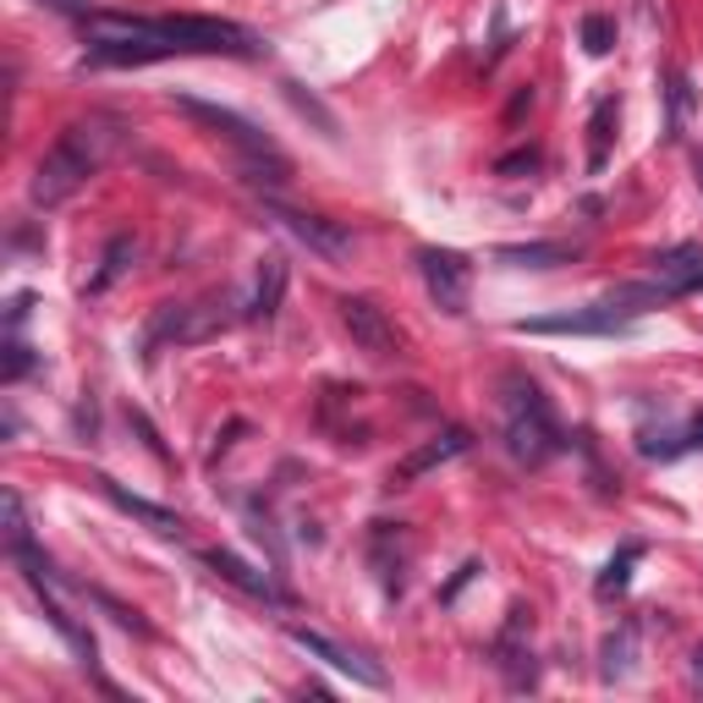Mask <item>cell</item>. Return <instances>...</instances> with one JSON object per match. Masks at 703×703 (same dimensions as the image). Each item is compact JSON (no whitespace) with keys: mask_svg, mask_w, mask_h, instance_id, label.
Segmentation results:
<instances>
[{"mask_svg":"<svg viewBox=\"0 0 703 703\" xmlns=\"http://www.w3.org/2000/svg\"><path fill=\"white\" fill-rule=\"evenodd\" d=\"M0 352H6V358H0V385H17V380L39 363V358H33V347H22L17 335H6V347H0Z\"/></svg>","mask_w":703,"mask_h":703,"instance_id":"484cf974","label":"cell"},{"mask_svg":"<svg viewBox=\"0 0 703 703\" xmlns=\"http://www.w3.org/2000/svg\"><path fill=\"white\" fill-rule=\"evenodd\" d=\"M28 313H33V291H17V297H11V302H6V324H11V330H17V324H22V319H28Z\"/></svg>","mask_w":703,"mask_h":703,"instance_id":"f1b7e54d","label":"cell"},{"mask_svg":"<svg viewBox=\"0 0 703 703\" xmlns=\"http://www.w3.org/2000/svg\"><path fill=\"white\" fill-rule=\"evenodd\" d=\"M500 440H506L511 462H523V467H545L550 456L566 451V434L550 413V396L528 374L500 380Z\"/></svg>","mask_w":703,"mask_h":703,"instance_id":"3957f363","label":"cell"},{"mask_svg":"<svg viewBox=\"0 0 703 703\" xmlns=\"http://www.w3.org/2000/svg\"><path fill=\"white\" fill-rule=\"evenodd\" d=\"M44 6H55V11H89V0H44Z\"/></svg>","mask_w":703,"mask_h":703,"instance_id":"1f68e13d","label":"cell"},{"mask_svg":"<svg viewBox=\"0 0 703 703\" xmlns=\"http://www.w3.org/2000/svg\"><path fill=\"white\" fill-rule=\"evenodd\" d=\"M94 489H100L116 511H127L133 523H143L148 534H165V539H182V534H187V523H182L170 506H154V500H143V495H133V489H122L111 473H94Z\"/></svg>","mask_w":703,"mask_h":703,"instance_id":"4fadbf2b","label":"cell"},{"mask_svg":"<svg viewBox=\"0 0 703 703\" xmlns=\"http://www.w3.org/2000/svg\"><path fill=\"white\" fill-rule=\"evenodd\" d=\"M699 187H703V159H699Z\"/></svg>","mask_w":703,"mask_h":703,"instance_id":"836d02e7","label":"cell"},{"mask_svg":"<svg viewBox=\"0 0 703 703\" xmlns=\"http://www.w3.org/2000/svg\"><path fill=\"white\" fill-rule=\"evenodd\" d=\"M116 122L111 116H89V122H72L61 138L44 148V159H39V170H33V182H28V198H33V209H61L105 159H111V148H116Z\"/></svg>","mask_w":703,"mask_h":703,"instance_id":"7a4b0ae2","label":"cell"},{"mask_svg":"<svg viewBox=\"0 0 703 703\" xmlns=\"http://www.w3.org/2000/svg\"><path fill=\"white\" fill-rule=\"evenodd\" d=\"M237 170H242L248 187H265V193H281L286 182H291V159L286 154H242Z\"/></svg>","mask_w":703,"mask_h":703,"instance_id":"ffe728a7","label":"cell"},{"mask_svg":"<svg viewBox=\"0 0 703 703\" xmlns=\"http://www.w3.org/2000/svg\"><path fill=\"white\" fill-rule=\"evenodd\" d=\"M616 100H599L593 105V116H588V170H604V159H610V138H616Z\"/></svg>","mask_w":703,"mask_h":703,"instance_id":"7402d4cb","label":"cell"},{"mask_svg":"<svg viewBox=\"0 0 703 703\" xmlns=\"http://www.w3.org/2000/svg\"><path fill=\"white\" fill-rule=\"evenodd\" d=\"M688 451H703V413L688 423Z\"/></svg>","mask_w":703,"mask_h":703,"instance_id":"4dcf8cb0","label":"cell"},{"mask_svg":"<svg viewBox=\"0 0 703 703\" xmlns=\"http://www.w3.org/2000/svg\"><path fill=\"white\" fill-rule=\"evenodd\" d=\"M286 297V259L281 254H265L259 259V281H254V297H248V319H276Z\"/></svg>","mask_w":703,"mask_h":703,"instance_id":"ac0fdd59","label":"cell"},{"mask_svg":"<svg viewBox=\"0 0 703 703\" xmlns=\"http://www.w3.org/2000/svg\"><path fill=\"white\" fill-rule=\"evenodd\" d=\"M170 105H176L182 116H193L198 127L220 133V138L231 143L237 154H281V148L265 138V133H259L248 116H237V111H226V105H209V100H193V94H170Z\"/></svg>","mask_w":703,"mask_h":703,"instance_id":"9c48e42d","label":"cell"},{"mask_svg":"<svg viewBox=\"0 0 703 703\" xmlns=\"http://www.w3.org/2000/svg\"><path fill=\"white\" fill-rule=\"evenodd\" d=\"M638 621H621L616 632H604L599 643V682H627L638 671Z\"/></svg>","mask_w":703,"mask_h":703,"instance_id":"e0dca14e","label":"cell"},{"mask_svg":"<svg viewBox=\"0 0 703 703\" xmlns=\"http://www.w3.org/2000/svg\"><path fill=\"white\" fill-rule=\"evenodd\" d=\"M286 638L302 649V654H313V660H324L330 671H341V676H352L358 688H385V671L374 665V660H363V654H352V649H341V643H330L324 632H313V627H286Z\"/></svg>","mask_w":703,"mask_h":703,"instance_id":"8fae6325","label":"cell"},{"mask_svg":"<svg viewBox=\"0 0 703 703\" xmlns=\"http://www.w3.org/2000/svg\"><path fill=\"white\" fill-rule=\"evenodd\" d=\"M418 276L440 313H451V319L467 313V302H473V259L467 254H456V248H418Z\"/></svg>","mask_w":703,"mask_h":703,"instance_id":"8992f818","label":"cell"},{"mask_svg":"<svg viewBox=\"0 0 703 703\" xmlns=\"http://www.w3.org/2000/svg\"><path fill=\"white\" fill-rule=\"evenodd\" d=\"M198 561L209 566L220 582H231V588H242L248 599H259V604H291V593H286L281 582L270 577V571H259V566H248L237 550H204Z\"/></svg>","mask_w":703,"mask_h":703,"instance_id":"7c38bea8","label":"cell"},{"mask_svg":"<svg viewBox=\"0 0 703 703\" xmlns=\"http://www.w3.org/2000/svg\"><path fill=\"white\" fill-rule=\"evenodd\" d=\"M495 259L511 270H561V265L582 259V248L577 242H506V248H495Z\"/></svg>","mask_w":703,"mask_h":703,"instance_id":"2e32d148","label":"cell"},{"mask_svg":"<svg viewBox=\"0 0 703 703\" xmlns=\"http://www.w3.org/2000/svg\"><path fill=\"white\" fill-rule=\"evenodd\" d=\"M643 561V545H621L610 561H604V571L593 577V593L599 599H621L627 588H632V566Z\"/></svg>","mask_w":703,"mask_h":703,"instance_id":"44dd1931","label":"cell"},{"mask_svg":"<svg viewBox=\"0 0 703 703\" xmlns=\"http://www.w3.org/2000/svg\"><path fill=\"white\" fill-rule=\"evenodd\" d=\"M462 451H473V434H467V428H440L428 445L407 451V456L391 467V489H407L413 478L434 473V467H445V462H451V456H462Z\"/></svg>","mask_w":703,"mask_h":703,"instance_id":"5bb4252c","label":"cell"},{"mask_svg":"<svg viewBox=\"0 0 703 703\" xmlns=\"http://www.w3.org/2000/svg\"><path fill=\"white\" fill-rule=\"evenodd\" d=\"M242 319H248V302H237L231 291H209L198 302H165V308H154V319L143 330V352H159L165 341L170 347H204Z\"/></svg>","mask_w":703,"mask_h":703,"instance_id":"277c9868","label":"cell"},{"mask_svg":"<svg viewBox=\"0 0 703 703\" xmlns=\"http://www.w3.org/2000/svg\"><path fill=\"white\" fill-rule=\"evenodd\" d=\"M649 265H654V281L665 286L671 297H693V291H703V248H699V242L660 248Z\"/></svg>","mask_w":703,"mask_h":703,"instance_id":"9a60e30c","label":"cell"},{"mask_svg":"<svg viewBox=\"0 0 703 703\" xmlns=\"http://www.w3.org/2000/svg\"><path fill=\"white\" fill-rule=\"evenodd\" d=\"M335 308H341V324H347V335H352L358 352H369L374 363L396 358V324L385 319V308L374 297H341Z\"/></svg>","mask_w":703,"mask_h":703,"instance_id":"30bf717a","label":"cell"},{"mask_svg":"<svg viewBox=\"0 0 703 703\" xmlns=\"http://www.w3.org/2000/svg\"><path fill=\"white\" fill-rule=\"evenodd\" d=\"M693 676H699V688H703V649L693 654Z\"/></svg>","mask_w":703,"mask_h":703,"instance_id":"d6a6232c","label":"cell"},{"mask_svg":"<svg viewBox=\"0 0 703 703\" xmlns=\"http://www.w3.org/2000/svg\"><path fill=\"white\" fill-rule=\"evenodd\" d=\"M133 259H138V237H127V231H122V237H111V242H105L100 270H94V276H89V286H83V297H105L111 286L133 270Z\"/></svg>","mask_w":703,"mask_h":703,"instance_id":"d6986e66","label":"cell"},{"mask_svg":"<svg viewBox=\"0 0 703 703\" xmlns=\"http://www.w3.org/2000/svg\"><path fill=\"white\" fill-rule=\"evenodd\" d=\"M665 83H671V89H665V94H671V138H682V122L693 116V77H688V72H671Z\"/></svg>","mask_w":703,"mask_h":703,"instance_id":"d4e9b609","label":"cell"},{"mask_svg":"<svg viewBox=\"0 0 703 703\" xmlns=\"http://www.w3.org/2000/svg\"><path fill=\"white\" fill-rule=\"evenodd\" d=\"M517 335H627L632 319H621L604 297L588 308H566V313H545V319H517Z\"/></svg>","mask_w":703,"mask_h":703,"instance_id":"ba28073f","label":"cell"},{"mask_svg":"<svg viewBox=\"0 0 703 703\" xmlns=\"http://www.w3.org/2000/svg\"><path fill=\"white\" fill-rule=\"evenodd\" d=\"M259 209H265V220H276L281 231H291L308 254H319V259H330V265H341V259H352V231L341 226V220H324V215H302V209H286L276 193H265L259 198Z\"/></svg>","mask_w":703,"mask_h":703,"instance_id":"5b68a950","label":"cell"},{"mask_svg":"<svg viewBox=\"0 0 703 703\" xmlns=\"http://www.w3.org/2000/svg\"><path fill=\"white\" fill-rule=\"evenodd\" d=\"M577 39H582L588 55H610V50H616V17H610V11H588L582 28H577Z\"/></svg>","mask_w":703,"mask_h":703,"instance_id":"603a6c76","label":"cell"},{"mask_svg":"<svg viewBox=\"0 0 703 703\" xmlns=\"http://www.w3.org/2000/svg\"><path fill=\"white\" fill-rule=\"evenodd\" d=\"M528 632H534V616L523 610V604H511V616H506V627L495 632V671L506 676V688L511 693H534L539 688V660H534V649H528Z\"/></svg>","mask_w":703,"mask_h":703,"instance_id":"52a82bcc","label":"cell"},{"mask_svg":"<svg viewBox=\"0 0 703 703\" xmlns=\"http://www.w3.org/2000/svg\"><path fill=\"white\" fill-rule=\"evenodd\" d=\"M478 571H484V561H462V566H456V577H451V582L440 588V604H451V599H456V593H462V588H467V582L478 577Z\"/></svg>","mask_w":703,"mask_h":703,"instance_id":"83f0119b","label":"cell"},{"mask_svg":"<svg viewBox=\"0 0 703 703\" xmlns=\"http://www.w3.org/2000/svg\"><path fill=\"white\" fill-rule=\"evenodd\" d=\"M528 111H534V83H528V89H517V100H511V105H506V122H511V127H517V122H523V116H528Z\"/></svg>","mask_w":703,"mask_h":703,"instance_id":"f546056e","label":"cell"},{"mask_svg":"<svg viewBox=\"0 0 703 703\" xmlns=\"http://www.w3.org/2000/svg\"><path fill=\"white\" fill-rule=\"evenodd\" d=\"M83 66H148L170 55H265V39L231 17H122V11H83Z\"/></svg>","mask_w":703,"mask_h":703,"instance_id":"6da1fadb","label":"cell"},{"mask_svg":"<svg viewBox=\"0 0 703 703\" xmlns=\"http://www.w3.org/2000/svg\"><path fill=\"white\" fill-rule=\"evenodd\" d=\"M281 89H286V100H291V111H297V116H308L324 138H335V116H330V111H324V105L302 89V83H281Z\"/></svg>","mask_w":703,"mask_h":703,"instance_id":"cb8c5ba5","label":"cell"},{"mask_svg":"<svg viewBox=\"0 0 703 703\" xmlns=\"http://www.w3.org/2000/svg\"><path fill=\"white\" fill-rule=\"evenodd\" d=\"M534 170H539V148H511V154L495 159V176H506V182H523Z\"/></svg>","mask_w":703,"mask_h":703,"instance_id":"4316f807","label":"cell"}]
</instances>
